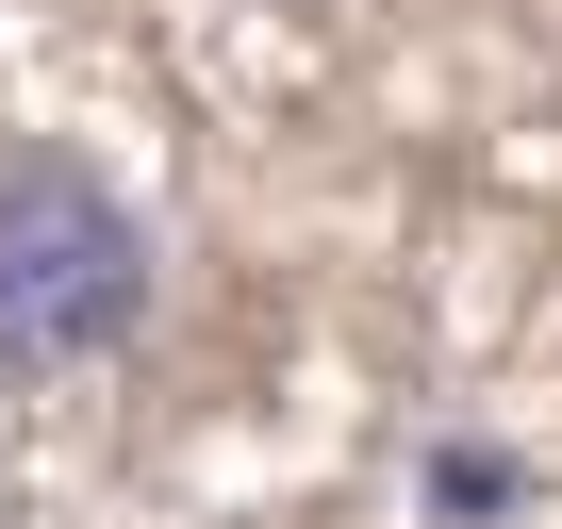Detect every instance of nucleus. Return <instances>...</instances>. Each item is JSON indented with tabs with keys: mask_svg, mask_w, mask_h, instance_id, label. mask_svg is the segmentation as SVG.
Wrapping results in <instances>:
<instances>
[{
	"mask_svg": "<svg viewBox=\"0 0 562 529\" xmlns=\"http://www.w3.org/2000/svg\"><path fill=\"white\" fill-rule=\"evenodd\" d=\"M149 331V232L83 149L0 166V381H83Z\"/></svg>",
	"mask_w": 562,
	"mask_h": 529,
	"instance_id": "nucleus-1",
	"label": "nucleus"
}]
</instances>
